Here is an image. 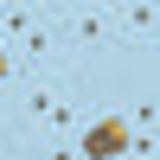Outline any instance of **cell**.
<instances>
[{
	"mask_svg": "<svg viewBox=\"0 0 160 160\" xmlns=\"http://www.w3.org/2000/svg\"><path fill=\"white\" fill-rule=\"evenodd\" d=\"M128 148H141L128 115H96L77 128V160H128Z\"/></svg>",
	"mask_w": 160,
	"mask_h": 160,
	"instance_id": "6da1fadb",
	"label": "cell"
},
{
	"mask_svg": "<svg viewBox=\"0 0 160 160\" xmlns=\"http://www.w3.org/2000/svg\"><path fill=\"white\" fill-rule=\"evenodd\" d=\"M64 32H71V38H64V45H102V32H109V13H71V26H64Z\"/></svg>",
	"mask_w": 160,
	"mask_h": 160,
	"instance_id": "7a4b0ae2",
	"label": "cell"
},
{
	"mask_svg": "<svg viewBox=\"0 0 160 160\" xmlns=\"http://www.w3.org/2000/svg\"><path fill=\"white\" fill-rule=\"evenodd\" d=\"M13 83V51H7V38H0V90Z\"/></svg>",
	"mask_w": 160,
	"mask_h": 160,
	"instance_id": "3957f363",
	"label": "cell"
}]
</instances>
